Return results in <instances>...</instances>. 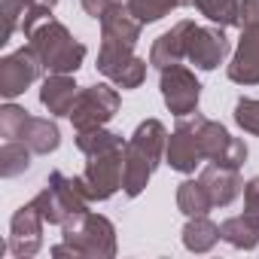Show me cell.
<instances>
[{"label":"cell","instance_id":"obj_16","mask_svg":"<svg viewBox=\"0 0 259 259\" xmlns=\"http://www.w3.org/2000/svg\"><path fill=\"white\" fill-rule=\"evenodd\" d=\"M198 180L204 183V189H207L213 207H229V204L244 192V183H241L238 168H226V165H217V162H210V165L201 171Z\"/></svg>","mask_w":259,"mask_h":259},{"label":"cell","instance_id":"obj_18","mask_svg":"<svg viewBox=\"0 0 259 259\" xmlns=\"http://www.w3.org/2000/svg\"><path fill=\"white\" fill-rule=\"evenodd\" d=\"M22 144L31 147V153L37 156H49L58 150L61 144V132H58V125L55 119H40V116H28L25 128H22V135H19Z\"/></svg>","mask_w":259,"mask_h":259},{"label":"cell","instance_id":"obj_8","mask_svg":"<svg viewBox=\"0 0 259 259\" xmlns=\"http://www.w3.org/2000/svg\"><path fill=\"white\" fill-rule=\"evenodd\" d=\"M198 144H201V156L204 162H217L226 168H238L247 162V144L241 138H232L229 128L201 116L198 119Z\"/></svg>","mask_w":259,"mask_h":259},{"label":"cell","instance_id":"obj_19","mask_svg":"<svg viewBox=\"0 0 259 259\" xmlns=\"http://www.w3.org/2000/svg\"><path fill=\"white\" fill-rule=\"evenodd\" d=\"M220 238H223L220 226L213 220H207V213L204 217H189V223L183 226V247L189 253H207V250L217 247Z\"/></svg>","mask_w":259,"mask_h":259},{"label":"cell","instance_id":"obj_14","mask_svg":"<svg viewBox=\"0 0 259 259\" xmlns=\"http://www.w3.org/2000/svg\"><path fill=\"white\" fill-rule=\"evenodd\" d=\"M226 73L238 85H259V25L241 28V40Z\"/></svg>","mask_w":259,"mask_h":259},{"label":"cell","instance_id":"obj_4","mask_svg":"<svg viewBox=\"0 0 259 259\" xmlns=\"http://www.w3.org/2000/svg\"><path fill=\"white\" fill-rule=\"evenodd\" d=\"M28 40H31L28 46L43 61V70H49V73H76L85 61V46L52 16L43 19L28 34Z\"/></svg>","mask_w":259,"mask_h":259},{"label":"cell","instance_id":"obj_21","mask_svg":"<svg viewBox=\"0 0 259 259\" xmlns=\"http://www.w3.org/2000/svg\"><path fill=\"white\" fill-rule=\"evenodd\" d=\"M220 235H223V241L232 244L235 250H253V247L259 244V226H256L253 220H247L244 213L223 220Z\"/></svg>","mask_w":259,"mask_h":259},{"label":"cell","instance_id":"obj_17","mask_svg":"<svg viewBox=\"0 0 259 259\" xmlns=\"http://www.w3.org/2000/svg\"><path fill=\"white\" fill-rule=\"evenodd\" d=\"M76 95H79V85L73 82V73H49L40 85V104L52 116H70Z\"/></svg>","mask_w":259,"mask_h":259},{"label":"cell","instance_id":"obj_27","mask_svg":"<svg viewBox=\"0 0 259 259\" xmlns=\"http://www.w3.org/2000/svg\"><path fill=\"white\" fill-rule=\"evenodd\" d=\"M235 122L247 135L259 138V98H238L235 104Z\"/></svg>","mask_w":259,"mask_h":259},{"label":"cell","instance_id":"obj_24","mask_svg":"<svg viewBox=\"0 0 259 259\" xmlns=\"http://www.w3.org/2000/svg\"><path fill=\"white\" fill-rule=\"evenodd\" d=\"M204 19H210L220 28H232L238 22V0H186Z\"/></svg>","mask_w":259,"mask_h":259},{"label":"cell","instance_id":"obj_10","mask_svg":"<svg viewBox=\"0 0 259 259\" xmlns=\"http://www.w3.org/2000/svg\"><path fill=\"white\" fill-rule=\"evenodd\" d=\"M198 119L201 113H189V116H180L177 128L168 135V150H165V162L180 171V174H192L204 156H201V144H198Z\"/></svg>","mask_w":259,"mask_h":259},{"label":"cell","instance_id":"obj_22","mask_svg":"<svg viewBox=\"0 0 259 259\" xmlns=\"http://www.w3.org/2000/svg\"><path fill=\"white\" fill-rule=\"evenodd\" d=\"M31 168V147L22 141H4L0 147V177H19Z\"/></svg>","mask_w":259,"mask_h":259},{"label":"cell","instance_id":"obj_28","mask_svg":"<svg viewBox=\"0 0 259 259\" xmlns=\"http://www.w3.org/2000/svg\"><path fill=\"white\" fill-rule=\"evenodd\" d=\"M0 4H4V37H0V43H10V37L22 28L28 4L25 0H0Z\"/></svg>","mask_w":259,"mask_h":259},{"label":"cell","instance_id":"obj_32","mask_svg":"<svg viewBox=\"0 0 259 259\" xmlns=\"http://www.w3.org/2000/svg\"><path fill=\"white\" fill-rule=\"evenodd\" d=\"M25 4H34V7H43V10H55L58 0H25Z\"/></svg>","mask_w":259,"mask_h":259},{"label":"cell","instance_id":"obj_26","mask_svg":"<svg viewBox=\"0 0 259 259\" xmlns=\"http://www.w3.org/2000/svg\"><path fill=\"white\" fill-rule=\"evenodd\" d=\"M28 116L31 113L25 107H19V104H7L4 110H0V135H4V141H19Z\"/></svg>","mask_w":259,"mask_h":259},{"label":"cell","instance_id":"obj_6","mask_svg":"<svg viewBox=\"0 0 259 259\" xmlns=\"http://www.w3.org/2000/svg\"><path fill=\"white\" fill-rule=\"evenodd\" d=\"M85 171L82 180L92 192V201H107L122 189L125 180V147H110L101 153L85 156Z\"/></svg>","mask_w":259,"mask_h":259},{"label":"cell","instance_id":"obj_2","mask_svg":"<svg viewBox=\"0 0 259 259\" xmlns=\"http://www.w3.org/2000/svg\"><path fill=\"white\" fill-rule=\"evenodd\" d=\"M31 201L37 204V210L43 213V220H46L49 226H61V229H64V226L73 223L76 217L89 213L92 192H89L82 174H79V177H67V174H61V171H52V174L46 177L43 189H40Z\"/></svg>","mask_w":259,"mask_h":259},{"label":"cell","instance_id":"obj_23","mask_svg":"<svg viewBox=\"0 0 259 259\" xmlns=\"http://www.w3.org/2000/svg\"><path fill=\"white\" fill-rule=\"evenodd\" d=\"M183 4H186V0H125L128 13H132L141 25H153V22L165 19L171 10H177Z\"/></svg>","mask_w":259,"mask_h":259},{"label":"cell","instance_id":"obj_1","mask_svg":"<svg viewBox=\"0 0 259 259\" xmlns=\"http://www.w3.org/2000/svg\"><path fill=\"white\" fill-rule=\"evenodd\" d=\"M168 150V128L159 119H147L135 128V135L125 144V180H122V192L128 198H138L150 177L156 174L159 162L165 159Z\"/></svg>","mask_w":259,"mask_h":259},{"label":"cell","instance_id":"obj_7","mask_svg":"<svg viewBox=\"0 0 259 259\" xmlns=\"http://www.w3.org/2000/svg\"><path fill=\"white\" fill-rule=\"evenodd\" d=\"M98 70L116 85V89H138L147 79V61L135 55V46H119V43H104L98 49Z\"/></svg>","mask_w":259,"mask_h":259},{"label":"cell","instance_id":"obj_3","mask_svg":"<svg viewBox=\"0 0 259 259\" xmlns=\"http://www.w3.org/2000/svg\"><path fill=\"white\" fill-rule=\"evenodd\" d=\"M52 256L73 259H110L116 256V226L101 213H82L64 226L61 244L52 247Z\"/></svg>","mask_w":259,"mask_h":259},{"label":"cell","instance_id":"obj_29","mask_svg":"<svg viewBox=\"0 0 259 259\" xmlns=\"http://www.w3.org/2000/svg\"><path fill=\"white\" fill-rule=\"evenodd\" d=\"M244 217L259 226V177L244 183Z\"/></svg>","mask_w":259,"mask_h":259},{"label":"cell","instance_id":"obj_25","mask_svg":"<svg viewBox=\"0 0 259 259\" xmlns=\"http://www.w3.org/2000/svg\"><path fill=\"white\" fill-rule=\"evenodd\" d=\"M128 141L116 132H107V128H89V132H76V147L79 153L92 156V153H101V150H110V147H125Z\"/></svg>","mask_w":259,"mask_h":259},{"label":"cell","instance_id":"obj_31","mask_svg":"<svg viewBox=\"0 0 259 259\" xmlns=\"http://www.w3.org/2000/svg\"><path fill=\"white\" fill-rule=\"evenodd\" d=\"M119 7H125L122 0H82V10H85V16H92V19H104L107 13H113V10H119Z\"/></svg>","mask_w":259,"mask_h":259},{"label":"cell","instance_id":"obj_15","mask_svg":"<svg viewBox=\"0 0 259 259\" xmlns=\"http://www.w3.org/2000/svg\"><path fill=\"white\" fill-rule=\"evenodd\" d=\"M192 28H195V22L183 19V22H177L171 31H165L162 37H156V43H153V49H150V64L159 67V70H165V67H171V64H180V61L186 58Z\"/></svg>","mask_w":259,"mask_h":259},{"label":"cell","instance_id":"obj_13","mask_svg":"<svg viewBox=\"0 0 259 259\" xmlns=\"http://www.w3.org/2000/svg\"><path fill=\"white\" fill-rule=\"evenodd\" d=\"M229 55V37L220 25H210V28H192L189 34V49H186V58L198 67V70H217Z\"/></svg>","mask_w":259,"mask_h":259},{"label":"cell","instance_id":"obj_9","mask_svg":"<svg viewBox=\"0 0 259 259\" xmlns=\"http://www.w3.org/2000/svg\"><path fill=\"white\" fill-rule=\"evenodd\" d=\"M159 89H162V101L165 107L180 119V116H189L198 110V101H201V82L198 76L183 67V64H171L162 70L159 76Z\"/></svg>","mask_w":259,"mask_h":259},{"label":"cell","instance_id":"obj_5","mask_svg":"<svg viewBox=\"0 0 259 259\" xmlns=\"http://www.w3.org/2000/svg\"><path fill=\"white\" fill-rule=\"evenodd\" d=\"M116 113H119V92L110 82H95V85L79 89L67 119L76 132H89V128L107 125Z\"/></svg>","mask_w":259,"mask_h":259},{"label":"cell","instance_id":"obj_11","mask_svg":"<svg viewBox=\"0 0 259 259\" xmlns=\"http://www.w3.org/2000/svg\"><path fill=\"white\" fill-rule=\"evenodd\" d=\"M43 73V61L37 58V52L31 46H22L16 52H10L7 58H0V95L7 101L19 98L28 85H34Z\"/></svg>","mask_w":259,"mask_h":259},{"label":"cell","instance_id":"obj_20","mask_svg":"<svg viewBox=\"0 0 259 259\" xmlns=\"http://www.w3.org/2000/svg\"><path fill=\"white\" fill-rule=\"evenodd\" d=\"M210 207H213V201L201 180H183L177 186V210L183 217H204Z\"/></svg>","mask_w":259,"mask_h":259},{"label":"cell","instance_id":"obj_12","mask_svg":"<svg viewBox=\"0 0 259 259\" xmlns=\"http://www.w3.org/2000/svg\"><path fill=\"white\" fill-rule=\"evenodd\" d=\"M43 213L37 210V204L34 201H28V204H22L16 213H13V220H10V244H7V250L16 256V259H31V256H37L40 253V247H43Z\"/></svg>","mask_w":259,"mask_h":259},{"label":"cell","instance_id":"obj_30","mask_svg":"<svg viewBox=\"0 0 259 259\" xmlns=\"http://www.w3.org/2000/svg\"><path fill=\"white\" fill-rule=\"evenodd\" d=\"M259 25V0H238V22L235 28Z\"/></svg>","mask_w":259,"mask_h":259}]
</instances>
